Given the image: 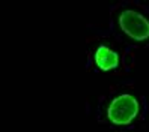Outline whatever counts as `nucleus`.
I'll return each instance as SVG.
<instances>
[{"label":"nucleus","mask_w":149,"mask_h":132,"mask_svg":"<svg viewBox=\"0 0 149 132\" xmlns=\"http://www.w3.org/2000/svg\"><path fill=\"white\" fill-rule=\"evenodd\" d=\"M95 63L101 71L109 72L111 69H116L119 66V54L116 51L110 50L106 45H101L95 51Z\"/></svg>","instance_id":"nucleus-3"},{"label":"nucleus","mask_w":149,"mask_h":132,"mask_svg":"<svg viewBox=\"0 0 149 132\" xmlns=\"http://www.w3.org/2000/svg\"><path fill=\"white\" fill-rule=\"evenodd\" d=\"M119 26L122 32L134 41L142 42L149 38V21L137 11L125 9L119 15Z\"/></svg>","instance_id":"nucleus-2"},{"label":"nucleus","mask_w":149,"mask_h":132,"mask_svg":"<svg viewBox=\"0 0 149 132\" xmlns=\"http://www.w3.org/2000/svg\"><path fill=\"white\" fill-rule=\"evenodd\" d=\"M139 114V102L133 95H119L107 108V117L113 125H130Z\"/></svg>","instance_id":"nucleus-1"}]
</instances>
